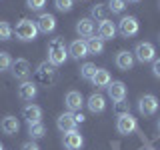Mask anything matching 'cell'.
Listing matches in <instances>:
<instances>
[{
  "label": "cell",
  "mask_w": 160,
  "mask_h": 150,
  "mask_svg": "<svg viewBox=\"0 0 160 150\" xmlns=\"http://www.w3.org/2000/svg\"><path fill=\"white\" fill-rule=\"evenodd\" d=\"M64 102H66V106L70 112H80L84 106V100H82V94L78 92V90H70L66 94V98H64Z\"/></svg>",
  "instance_id": "obj_13"
},
{
  "label": "cell",
  "mask_w": 160,
  "mask_h": 150,
  "mask_svg": "<svg viewBox=\"0 0 160 150\" xmlns=\"http://www.w3.org/2000/svg\"><path fill=\"white\" fill-rule=\"evenodd\" d=\"M10 36H12V26L0 20V40H10Z\"/></svg>",
  "instance_id": "obj_28"
},
{
  "label": "cell",
  "mask_w": 160,
  "mask_h": 150,
  "mask_svg": "<svg viewBox=\"0 0 160 150\" xmlns=\"http://www.w3.org/2000/svg\"><path fill=\"white\" fill-rule=\"evenodd\" d=\"M26 6L30 10H40L46 6V0H26Z\"/></svg>",
  "instance_id": "obj_31"
},
{
  "label": "cell",
  "mask_w": 160,
  "mask_h": 150,
  "mask_svg": "<svg viewBox=\"0 0 160 150\" xmlns=\"http://www.w3.org/2000/svg\"><path fill=\"white\" fill-rule=\"evenodd\" d=\"M66 58H68L66 44H64L60 38L50 40V44H48V62L52 64V66H60V64L66 62Z\"/></svg>",
  "instance_id": "obj_1"
},
{
  "label": "cell",
  "mask_w": 160,
  "mask_h": 150,
  "mask_svg": "<svg viewBox=\"0 0 160 150\" xmlns=\"http://www.w3.org/2000/svg\"><path fill=\"white\" fill-rule=\"evenodd\" d=\"M152 74L156 78H160V58H154L152 60Z\"/></svg>",
  "instance_id": "obj_33"
},
{
  "label": "cell",
  "mask_w": 160,
  "mask_h": 150,
  "mask_svg": "<svg viewBox=\"0 0 160 150\" xmlns=\"http://www.w3.org/2000/svg\"><path fill=\"white\" fill-rule=\"evenodd\" d=\"M36 74H38V80L42 84H46V86H50V84L56 82V70H54V66L50 62H42V64H40L38 70H36Z\"/></svg>",
  "instance_id": "obj_5"
},
{
  "label": "cell",
  "mask_w": 160,
  "mask_h": 150,
  "mask_svg": "<svg viewBox=\"0 0 160 150\" xmlns=\"http://www.w3.org/2000/svg\"><path fill=\"white\" fill-rule=\"evenodd\" d=\"M138 20L134 18V16H124L122 20L118 22V30H120V34L122 36H126V38H130V36H134V34H138Z\"/></svg>",
  "instance_id": "obj_8"
},
{
  "label": "cell",
  "mask_w": 160,
  "mask_h": 150,
  "mask_svg": "<svg viewBox=\"0 0 160 150\" xmlns=\"http://www.w3.org/2000/svg\"><path fill=\"white\" fill-rule=\"evenodd\" d=\"M0 150H4V148H2V144H0Z\"/></svg>",
  "instance_id": "obj_38"
},
{
  "label": "cell",
  "mask_w": 160,
  "mask_h": 150,
  "mask_svg": "<svg viewBox=\"0 0 160 150\" xmlns=\"http://www.w3.org/2000/svg\"><path fill=\"white\" fill-rule=\"evenodd\" d=\"M12 74H14V78L16 80H28L30 76V72H32V68H30V62L28 60H24V58H18V60H14L12 62Z\"/></svg>",
  "instance_id": "obj_6"
},
{
  "label": "cell",
  "mask_w": 160,
  "mask_h": 150,
  "mask_svg": "<svg viewBox=\"0 0 160 150\" xmlns=\"http://www.w3.org/2000/svg\"><path fill=\"white\" fill-rule=\"evenodd\" d=\"M92 20H106V14H108V6L106 4H96V6H92Z\"/></svg>",
  "instance_id": "obj_25"
},
{
  "label": "cell",
  "mask_w": 160,
  "mask_h": 150,
  "mask_svg": "<svg viewBox=\"0 0 160 150\" xmlns=\"http://www.w3.org/2000/svg\"><path fill=\"white\" fill-rule=\"evenodd\" d=\"M86 106H88L90 112H94V114H96V112H102V110L106 108V100H104L102 94H92V96L88 98Z\"/></svg>",
  "instance_id": "obj_22"
},
{
  "label": "cell",
  "mask_w": 160,
  "mask_h": 150,
  "mask_svg": "<svg viewBox=\"0 0 160 150\" xmlns=\"http://www.w3.org/2000/svg\"><path fill=\"white\" fill-rule=\"evenodd\" d=\"M158 130H160V120H158Z\"/></svg>",
  "instance_id": "obj_37"
},
{
  "label": "cell",
  "mask_w": 160,
  "mask_h": 150,
  "mask_svg": "<svg viewBox=\"0 0 160 150\" xmlns=\"http://www.w3.org/2000/svg\"><path fill=\"white\" fill-rule=\"evenodd\" d=\"M22 116L28 124H36V122H40V118H42V110H40V106H36V104H28V106L22 108Z\"/></svg>",
  "instance_id": "obj_17"
},
{
  "label": "cell",
  "mask_w": 160,
  "mask_h": 150,
  "mask_svg": "<svg viewBox=\"0 0 160 150\" xmlns=\"http://www.w3.org/2000/svg\"><path fill=\"white\" fill-rule=\"evenodd\" d=\"M76 118H74V114L72 112H64V114H60L58 120H56V126L60 132H72V130H76Z\"/></svg>",
  "instance_id": "obj_9"
},
{
  "label": "cell",
  "mask_w": 160,
  "mask_h": 150,
  "mask_svg": "<svg viewBox=\"0 0 160 150\" xmlns=\"http://www.w3.org/2000/svg\"><path fill=\"white\" fill-rule=\"evenodd\" d=\"M38 94V88L34 82H30V80H24L22 84L18 86V96L22 100H26V102H30V100H34Z\"/></svg>",
  "instance_id": "obj_15"
},
{
  "label": "cell",
  "mask_w": 160,
  "mask_h": 150,
  "mask_svg": "<svg viewBox=\"0 0 160 150\" xmlns=\"http://www.w3.org/2000/svg\"><path fill=\"white\" fill-rule=\"evenodd\" d=\"M74 118H76V122H84V116H82V112L74 114Z\"/></svg>",
  "instance_id": "obj_35"
},
{
  "label": "cell",
  "mask_w": 160,
  "mask_h": 150,
  "mask_svg": "<svg viewBox=\"0 0 160 150\" xmlns=\"http://www.w3.org/2000/svg\"><path fill=\"white\" fill-rule=\"evenodd\" d=\"M96 64H92V62H86V64H82V68H80V76H82L84 80H92V76L96 74Z\"/></svg>",
  "instance_id": "obj_26"
},
{
  "label": "cell",
  "mask_w": 160,
  "mask_h": 150,
  "mask_svg": "<svg viewBox=\"0 0 160 150\" xmlns=\"http://www.w3.org/2000/svg\"><path fill=\"white\" fill-rule=\"evenodd\" d=\"M68 54L72 56L74 60H80L84 56H88V48H86V42L84 40H74L68 48Z\"/></svg>",
  "instance_id": "obj_18"
},
{
  "label": "cell",
  "mask_w": 160,
  "mask_h": 150,
  "mask_svg": "<svg viewBox=\"0 0 160 150\" xmlns=\"http://www.w3.org/2000/svg\"><path fill=\"white\" fill-rule=\"evenodd\" d=\"M116 24L112 22V20H102L100 22V26H98V36L102 38V40H112L114 36H116Z\"/></svg>",
  "instance_id": "obj_16"
},
{
  "label": "cell",
  "mask_w": 160,
  "mask_h": 150,
  "mask_svg": "<svg viewBox=\"0 0 160 150\" xmlns=\"http://www.w3.org/2000/svg\"><path fill=\"white\" fill-rule=\"evenodd\" d=\"M138 110H140V114H144V116H152V114H156L158 98L154 96V94H144V96L140 98V102H138Z\"/></svg>",
  "instance_id": "obj_4"
},
{
  "label": "cell",
  "mask_w": 160,
  "mask_h": 150,
  "mask_svg": "<svg viewBox=\"0 0 160 150\" xmlns=\"http://www.w3.org/2000/svg\"><path fill=\"white\" fill-rule=\"evenodd\" d=\"M86 48H88V54H102L104 50V40L102 38H96V36H90L86 40Z\"/></svg>",
  "instance_id": "obj_23"
},
{
  "label": "cell",
  "mask_w": 160,
  "mask_h": 150,
  "mask_svg": "<svg viewBox=\"0 0 160 150\" xmlns=\"http://www.w3.org/2000/svg\"><path fill=\"white\" fill-rule=\"evenodd\" d=\"M54 4H56V8L60 12H70L74 6V0H54Z\"/></svg>",
  "instance_id": "obj_29"
},
{
  "label": "cell",
  "mask_w": 160,
  "mask_h": 150,
  "mask_svg": "<svg viewBox=\"0 0 160 150\" xmlns=\"http://www.w3.org/2000/svg\"><path fill=\"white\" fill-rule=\"evenodd\" d=\"M126 8V0H108V10L112 14H122Z\"/></svg>",
  "instance_id": "obj_27"
},
{
  "label": "cell",
  "mask_w": 160,
  "mask_h": 150,
  "mask_svg": "<svg viewBox=\"0 0 160 150\" xmlns=\"http://www.w3.org/2000/svg\"><path fill=\"white\" fill-rule=\"evenodd\" d=\"M134 54H136V60L138 62H152L154 58H156V48H154V44L150 42H140L136 50H134Z\"/></svg>",
  "instance_id": "obj_3"
},
{
  "label": "cell",
  "mask_w": 160,
  "mask_h": 150,
  "mask_svg": "<svg viewBox=\"0 0 160 150\" xmlns=\"http://www.w3.org/2000/svg\"><path fill=\"white\" fill-rule=\"evenodd\" d=\"M10 66H12V58H10V54H6V52H0V72L8 70Z\"/></svg>",
  "instance_id": "obj_30"
},
{
  "label": "cell",
  "mask_w": 160,
  "mask_h": 150,
  "mask_svg": "<svg viewBox=\"0 0 160 150\" xmlns=\"http://www.w3.org/2000/svg\"><path fill=\"white\" fill-rule=\"evenodd\" d=\"M36 26H38V32H42V34L54 32V28H56V18H54L52 14H40L38 20H36Z\"/></svg>",
  "instance_id": "obj_14"
},
{
  "label": "cell",
  "mask_w": 160,
  "mask_h": 150,
  "mask_svg": "<svg viewBox=\"0 0 160 150\" xmlns=\"http://www.w3.org/2000/svg\"><path fill=\"white\" fill-rule=\"evenodd\" d=\"M90 82H92L96 88H106L108 84L112 82V80H110V72H108V70H104V68H98L96 74L92 76V80H90Z\"/></svg>",
  "instance_id": "obj_21"
},
{
  "label": "cell",
  "mask_w": 160,
  "mask_h": 150,
  "mask_svg": "<svg viewBox=\"0 0 160 150\" xmlns=\"http://www.w3.org/2000/svg\"><path fill=\"white\" fill-rule=\"evenodd\" d=\"M16 38L22 40V42H32V40H36L38 36V26L34 20H28V18H22L20 22L16 24Z\"/></svg>",
  "instance_id": "obj_2"
},
{
  "label": "cell",
  "mask_w": 160,
  "mask_h": 150,
  "mask_svg": "<svg viewBox=\"0 0 160 150\" xmlns=\"http://www.w3.org/2000/svg\"><path fill=\"white\" fill-rule=\"evenodd\" d=\"M128 2H140V0H128Z\"/></svg>",
  "instance_id": "obj_36"
},
{
  "label": "cell",
  "mask_w": 160,
  "mask_h": 150,
  "mask_svg": "<svg viewBox=\"0 0 160 150\" xmlns=\"http://www.w3.org/2000/svg\"><path fill=\"white\" fill-rule=\"evenodd\" d=\"M116 112H118V114H126V112H130V104L126 102V100H122V102H116Z\"/></svg>",
  "instance_id": "obj_32"
},
{
  "label": "cell",
  "mask_w": 160,
  "mask_h": 150,
  "mask_svg": "<svg viewBox=\"0 0 160 150\" xmlns=\"http://www.w3.org/2000/svg\"><path fill=\"white\" fill-rule=\"evenodd\" d=\"M116 66L120 70H130L134 66V54L128 52V50H122V52L116 54Z\"/></svg>",
  "instance_id": "obj_20"
},
{
  "label": "cell",
  "mask_w": 160,
  "mask_h": 150,
  "mask_svg": "<svg viewBox=\"0 0 160 150\" xmlns=\"http://www.w3.org/2000/svg\"><path fill=\"white\" fill-rule=\"evenodd\" d=\"M22 150H40V148H38V144L34 142V140H30V142H24L22 144Z\"/></svg>",
  "instance_id": "obj_34"
},
{
  "label": "cell",
  "mask_w": 160,
  "mask_h": 150,
  "mask_svg": "<svg viewBox=\"0 0 160 150\" xmlns=\"http://www.w3.org/2000/svg\"><path fill=\"white\" fill-rule=\"evenodd\" d=\"M84 144V138L78 130H72V132L64 134V148L66 150H80Z\"/></svg>",
  "instance_id": "obj_12"
},
{
  "label": "cell",
  "mask_w": 160,
  "mask_h": 150,
  "mask_svg": "<svg viewBox=\"0 0 160 150\" xmlns=\"http://www.w3.org/2000/svg\"><path fill=\"white\" fill-rule=\"evenodd\" d=\"M76 32L82 38L94 36V32H96V22H94L92 18H80L78 22H76Z\"/></svg>",
  "instance_id": "obj_10"
},
{
  "label": "cell",
  "mask_w": 160,
  "mask_h": 150,
  "mask_svg": "<svg viewBox=\"0 0 160 150\" xmlns=\"http://www.w3.org/2000/svg\"><path fill=\"white\" fill-rule=\"evenodd\" d=\"M44 132H46V128H44L42 122H36V124H28V134L32 140H38L44 136Z\"/></svg>",
  "instance_id": "obj_24"
},
{
  "label": "cell",
  "mask_w": 160,
  "mask_h": 150,
  "mask_svg": "<svg viewBox=\"0 0 160 150\" xmlns=\"http://www.w3.org/2000/svg\"><path fill=\"white\" fill-rule=\"evenodd\" d=\"M0 128H2L4 134H10V136H12V134H16L20 130V122H18L16 116H4L2 122H0Z\"/></svg>",
  "instance_id": "obj_19"
},
{
  "label": "cell",
  "mask_w": 160,
  "mask_h": 150,
  "mask_svg": "<svg viewBox=\"0 0 160 150\" xmlns=\"http://www.w3.org/2000/svg\"><path fill=\"white\" fill-rule=\"evenodd\" d=\"M108 96L112 98V102H122V100H126V86H124V82H110L108 84Z\"/></svg>",
  "instance_id": "obj_11"
},
{
  "label": "cell",
  "mask_w": 160,
  "mask_h": 150,
  "mask_svg": "<svg viewBox=\"0 0 160 150\" xmlns=\"http://www.w3.org/2000/svg\"><path fill=\"white\" fill-rule=\"evenodd\" d=\"M116 128H118L120 134H132L134 130H136V118H134L130 112H126V114H118Z\"/></svg>",
  "instance_id": "obj_7"
}]
</instances>
